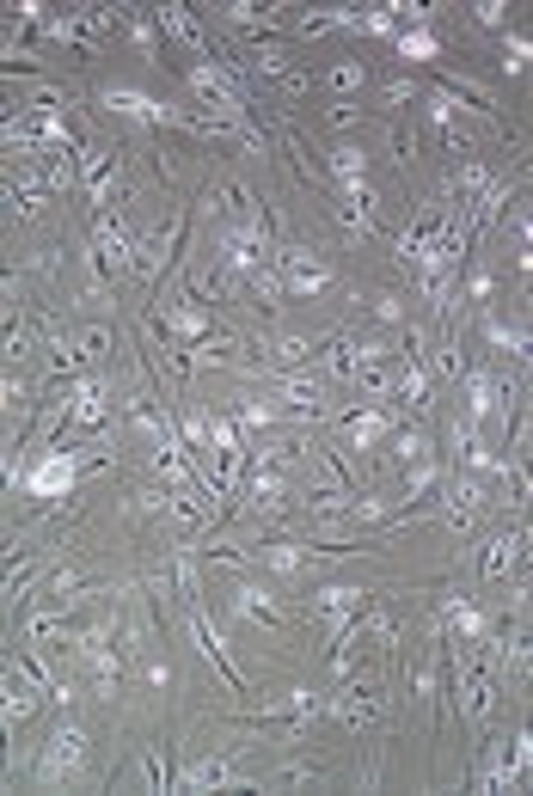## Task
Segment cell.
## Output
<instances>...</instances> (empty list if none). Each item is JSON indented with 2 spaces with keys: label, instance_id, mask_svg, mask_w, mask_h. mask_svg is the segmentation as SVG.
I'll return each instance as SVG.
<instances>
[{
  "label": "cell",
  "instance_id": "d6a6232c",
  "mask_svg": "<svg viewBox=\"0 0 533 796\" xmlns=\"http://www.w3.org/2000/svg\"><path fill=\"white\" fill-rule=\"evenodd\" d=\"M325 86H331V92H356V86H362V62H337V68L325 74Z\"/></svg>",
  "mask_w": 533,
  "mask_h": 796
},
{
  "label": "cell",
  "instance_id": "836d02e7",
  "mask_svg": "<svg viewBox=\"0 0 533 796\" xmlns=\"http://www.w3.org/2000/svg\"><path fill=\"white\" fill-rule=\"evenodd\" d=\"M270 356H276V362H307V356H313V343H307V337H276V350H270Z\"/></svg>",
  "mask_w": 533,
  "mask_h": 796
},
{
  "label": "cell",
  "instance_id": "f546056e",
  "mask_svg": "<svg viewBox=\"0 0 533 796\" xmlns=\"http://www.w3.org/2000/svg\"><path fill=\"white\" fill-rule=\"evenodd\" d=\"M484 337H491L497 350H515V356H527V331H521V325L509 331V325H497V319H484Z\"/></svg>",
  "mask_w": 533,
  "mask_h": 796
},
{
  "label": "cell",
  "instance_id": "277c9868",
  "mask_svg": "<svg viewBox=\"0 0 533 796\" xmlns=\"http://www.w3.org/2000/svg\"><path fill=\"white\" fill-rule=\"evenodd\" d=\"M276 276H282V294H319L331 282V270L319 258H307L301 245H288V252H276Z\"/></svg>",
  "mask_w": 533,
  "mask_h": 796
},
{
  "label": "cell",
  "instance_id": "6da1fadb",
  "mask_svg": "<svg viewBox=\"0 0 533 796\" xmlns=\"http://www.w3.org/2000/svg\"><path fill=\"white\" fill-rule=\"evenodd\" d=\"M135 264H141V239L117 215H99V233H92V276H129Z\"/></svg>",
  "mask_w": 533,
  "mask_h": 796
},
{
  "label": "cell",
  "instance_id": "f35d334b",
  "mask_svg": "<svg viewBox=\"0 0 533 796\" xmlns=\"http://www.w3.org/2000/svg\"><path fill=\"white\" fill-rule=\"evenodd\" d=\"M478 25H503V0H478Z\"/></svg>",
  "mask_w": 533,
  "mask_h": 796
},
{
  "label": "cell",
  "instance_id": "4fadbf2b",
  "mask_svg": "<svg viewBox=\"0 0 533 796\" xmlns=\"http://www.w3.org/2000/svg\"><path fill=\"white\" fill-rule=\"evenodd\" d=\"M270 392H276V398H288L295 411H319V398H325V386H319L313 374H276V380H270Z\"/></svg>",
  "mask_w": 533,
  "mask_h": 796
},
{
  "label": "cell",
  "instance_id": "9a60e30c",
  "mask_svg": "<svg viewBox=\"0 0 533 796\" xmlns=\"http://www.w3.org/2000/svg\"><path fill=\"white\" fill-rule=\"evenodd\" d=\"M344 435H350V447H374V441L393 435V417H386V411H350Z\"/></svg>",
  "mask_w": 533,
  "mask_h": 796
},
{
  "label": "cell",
  "instance_id": "d590c367",
  "mask_svg": "<svg viewBox=\"0 0 533 796\" xmlns=\"http://www.w3.org/2000/svg\"><path fill=\"white\" fill-rule=\"evenodd\" d=\"M393 454L399 460H429V441L423 435H393Z\"/></svg>",
  "mask_w": 533,
  "mask_h": 796
},
{
  "label": "cell",
  "instance_id": "cb8c5ba5",
  "mask_svg": "<svg viewBox=\"0 0 533 796\" xmlns=\"http://www.w3.org/2000/svg\"><path fill=\"white\" fill-rule=\"evenodd\" d=\"M399 56L417 62V68L435 62V56H442V49H435V31H423V25H417V31H399Z\"/></svg>",
  "mask_w": 533,
  "mask_h": 796
},
{
  "label": "cell",
  "instance_id": "e575fe53",
  "mask_svg": "<svg viewBox=\"0 0 533 796\" xmlns=\"http://www.w3.org/2000/svg\"><path fill=\"white\" fill-rule=\"evenodd\" d=\"M454 190H460V196H484V190H491V178H484V166H460Z\"/></svg>",
  "mask_w": 533,
  "mask_h": 796
},
{
  "label": "cell",
  "instance_id": "603a6c76",
  "mask_svg": "<svg viewBox=\"0 0 533 796\" xmlns=\"http://www.w3.org/2000/svg\"><path fill=\"white\" fill-rule=\"evenodd\" d=\"M393 392L405 398V405H417V411H423V405H429V368H423V362H411V368L393 380Z\"/></svg>",
  "mask_w": 533,
  "mask_h": 796
},
{
  "label": "cell",
  "instance_id": "1f68e13d",
  "mask_svg": "<svg viewBox=\"0 0 533 796\" xmlns=\"http://www.w3.org/2000/svg\"><path fill=\"white\" fill-rule=\"evenodd\" d=\"M435 460H411V478H405V496H423V490H435Z\"/></svg>",
  "mask_w": 533,
  "mask_h": 796
},
{
  "label": "cell",
  "instance_id": "5b68a950",
  "mask_svg": "<svg viewBox=\"0 0 533 796\" xmlns=\"http://www.w3.org/2000/svg\"><path fill=\"white\" fill-rule=\"evenodd\" d=\"M460 699H466V717L472 723L491 717V699H497V674L484 668L478 656H466V650H460Z\"/></svg>",
  "mask_w": 533,
  "mask_h": 796
},
{
  "label": "cell",
  "instance_id": "30bf717a",
  "mask_svg": "<svg viewBox=\"0 0 533 796\" xmlns=\"http://www.w3.org/2000/svg\"><path fill=\"white\" fill-rule=\"evenodd\" d=\"M258 790V784H246V778H233V760L227 754H215V760H203V766H190L184 778H178V790Z\"/></svg>",
  "mask_w": 533,
  "mask_h": 796
},
{
  "label": "cell",
  "instance_id": "9c48e42d",
  "mask_svg": "<svg viewBox=\"0 0 533 796\" xmlns=\"http://www.w3.org/2000/svg\"><path fill=\"white\" fill-rule=\"evenodd\" d=\"M368 692H374V680H350L337 699H325V711H331L337 723H350V729H368V723L380 717V705L368 699Z\"/></svg>",
  "mask_w": 533,
  "mask_h": 796
},
{
  "label": "cell",
  "instance_id": "7402d4cb",
  "mask_svg": "<svg viewBox=\"0 0 533 796\" xmlns=\"http://www.w3.org/2000/svg\"><path fill=\"white\" fill-rule=\"evenodd\" d=\"M362 172H368V154H362V147H331V178L337 184H362Z\"/></svg>",
  "mask_w": 533,
  "mask_h": 796
},
{
  "label": "cell",
  "instance_id": "484cf974",
  "mask_svg": "<svg viewBox=\"0 0 533 796\" xmlns=\"http://www.w3.org/2000/svg\"><path fill=\"white\" fill-rule=\"evenodd\" d=\"M307 558H313L307 545H288V539H282V545H264V564H270V570H282V576H295Z\"/></svg>",
  "mask_w": 533,
  "mask_h": 796
},
{
  "label": "cell",
  "instance_id": "e0dca14e",
  "mask_svg": "<svg viewBox=\"0 0 533 796\" xmlns=\"http://www.w3.org/2000/svg\"><path fill=\"white\" fill-rule=\"evenodd\" d=\"M172 245H178V221H166V227H160V233H154L148 245H141V264H135V270L154 282V276L166 270V258H172Z\"/></svg>",
  "mask_w": 533,
  "mask_h": 796
},
{
  "label": "cell",
  "instance_id": "7c38bea8",
  "mask_svg": "<svg viewBox=\"0 0 533 796\" xmlns=\"http://www.w3.org/2000/svg\"><path fill=\"white\" fill-rule=\"evenodd\" d=\"M37 699H43V686L13 662V668H7V729H19V723L37 711Z\"/></svg>",
  "mask_w": 533,
  "mask_h": 796
},
{
  "label": "cell",
  "instance_id": "8992f818",
  "mask_svg": "<svg viewBox=\"0 0 533 796\" xmlns=\"http://www.w3.org/2000/svg\"><path fill=\"white\" fill-rule=\"evenodd\" d=\"M362 607H368V588H356V582H325V588H319V613H325L331 637H344L350 619H356Z\"/></svg>",
  "mask_w": 533,
  "mask_h": 796
},
{
  "label": "cell",
  "instance_id": "b9f144b4",
  "mask_svg": "<svg viewBox=\"0 0 533 796\" xmlns=\"http://www.w3.org/2000/svg\"><path fill=\"white\" fill-rule=\"evenodd\" d=\"M374 313H380V319H386V325H399V313H405V307H399V301H393V294H386V301H374Z\"/></svg>",
  "mask_w": 533,
  "mask_h": 796
},
{
  "label": "cell",
  "instance_id": "4316f807",
  "mask_svg": "<svg viewBox=\"0 0 533 796\" xmlns=\"http://www.w3.org/2000/svg\"><path fill=\"white\" fill-rule=\"evenodd\" d=\"M233 423H239V429H270V423H282V405H264V398H252V405H239Z\"/></svg>",
  "mask_w": 533,
  "mask_h": 796
},
{
  "label": "cell",
  "instance_id": "3957f363",
  "mask_svg": "<svg viewBox=\"0 0 533 796\" xmlns=\"http://www.w3.org/2000/svg\"><path fill=\"white\" fill-rule=\"evenodd\" d=\"M105 105L123 117V123H148V129H160V123H184L172 105H160V98H148L141 86H111L105 92Z\"/></svg>",
  "mask_w": 533,
  "mask_h": 796
},
{
  "label": "cell",
  "instance_id": "ffe728a7",
  "mask_svg": "<svg viewBox=\"0 0 533 796\" xmlns=\"http://www.w3.org/2000/svg\"><path fill=\"white\" fill-rule=\"evenodd\" d=\"M160 325H166V337H203L209 331V313L203 307H166Z\"/></svg>",
  "mask_w": 533,
  "mask_h": 796
},
{
  "label": "cell",
  "instance_id": "60d3db41",
  "mask_svg": "<svg viewBox=\"0 0 533 796\" xmlns=\"http://www.w3.org/2000/svg\"><path fill=\"white\" fill-rule=\"evenodd\" d=\"M307 778H313V766H288V772H276L282 790H288V784H307Z\"/></svg>",
  "mask_w": 533,
  "mask_h": 796
},
{
  "label": "cell",
  "instance_id": "74e56055",
  "mask_svg": "<svg viewBox=\"0 0 533 796\" xmlns=\"http://www.w3.org/2000/svg\"><path fill=\"white\" fill-rule=\"evenodd\" d=\"M527 49H533V43H527L521 31H509V56H503V68H509V74H521V68H527Z\"/></svg>",
  "mask_w": 533,
  "mask_h": 796
},
{
  "label": "cell",
  "instance_id": "2e32d148",
  "mask_svg": "<svg viewBox=\"0 0 533 796\" xmlns=\"http://www.w3.org/2000/svg\"><path fill=\"white\" fill-rule=\"evenodd\" d=\"M442 619L454 625V637H460V643H484V637H491V619H484L472 601H448V607H442Z\"/></svg>",
  "mask_w": 533,
  "mask_h": 796
},
{
  "label": "cell",
  "instance_id": "4dcf8cb0",
  "mask_svg": "<svg viewBox=\"0 0 533 796\" xmlns=\"http://www.w3.org/2000/svg\"><path fill=\"white\" fill-rule=\"evenodd\" d=\"M172 576H178V594L197 607V564H190V552H172Z\"/></svg>",
  "mask_w": 533,
  "mask_h": 796
},
{
  "label": "cell",
  "instance_id": "44dd1931",
  "mask_svg": "<svg viewBox=\"0 0 533 796\" xmlns=\"http://www.w3.org/2000/svg\"><path fill=\"white\" fill-rule=\"evenodd\" d=\"M160 25H166V37H178L184 49H197V56H203V31H197V19H190L184 7H160Z\"/></svg>",
  "mask_w": 533,
  "mask_h": 796
},
{
  "label": "cell",
  "instance_id": "d4e9b609",
  "mask_svg": "<svg viewBox=\"0 0 533 796\" xmlns=\"http://www.w3.org/2000/svg\"><path fill=\"white\" fill-rule=\"evenodd\" d=\"M227 19L233 25H246V31H276V7H252V0H233V7H227Z\"/></svg>",
  "mask_w": 533,
  "mask_h": 796
},
{
  "label": "cell",
  "instance_id": "f1b7e54d",
  "mask_svg": "<svg viewBox=\"0 0 533 796\" xmlns=\"http://www.w3.org/2000/svg\"><path fill=\"white\" fill-rule=\"evenodd\" d=\"M344 25H356V31H368V37H393V31H399L393 13H344Z\"/></svg>",
  "mask_w": 533,
  "mask_h": 796
},
{
  "label": "cell",
  "instance_id": "8d00e7d4",
  "mask_svg": "<svg viewBox=\"0 0 533 796\" xmlns=\"http://www.w3.org/2000/svg\"><path fill=\"white\" fill-rule=\"evenodd\" d=\"M80 356H86V362L111 356V331H86V337H80Z\"/></svg>",
  "mask_w": 533,
  "mask_h": 796
},
{
  "label": "cell",
  "instance_id": "d6986e66",
  "mask_svg": "<svg viewBox=\"0 0 533 796\" xmlns=\"http://www.w3.org/2000/svg\"><path fill=\"white\" fill-rule=\"evenodd\" d=\"M466 392H472V398H466V411H472V423H484V417H491V411H497V380H491V374H484V368H472V374H466Z\"/></svg>",
  "mask_w": 533,
  "mask_h": 796
},
{
  "label": "cell",
  "instance_id": "8fae6325",
  "mask_svg": "<svg viewBox=\"0 0 533 796\" xmlns=\"http://www.w3.org/2000/svg\"><path fill=\"white\" fill-rule=\"evenodd\" d=\"M527 558V527H515V533H503V539H491V545H484V576H491V582H503L515 564Z\"/></svg>",
  "mask_w": 533,
  "mask_h": 796
},
{
  "label": "cell",
  "instance_id": "7a4b0ae2",
  "mask_svg": "<svg viewBox=\"0 0 533 796\" xmlns=\"http://www.w3.org/2000/svg\"><path fill=\"white\" fill-rule=\"evenodd\" d=\"M80 766H86V729H74V723H68V729H56V735H50V754H43L37 778H43V784H62V778H74Z\"/></svg>",
  "mask_w": 533,
  "mask_h": 796
},
{
  "label": "cell",
  "instance_id": "5bb4252c",
  "mask_svg": "<svg viewBox=\"0 0 533 796\" xmlns=\"http://www.w3.org/2000/svg\"><path fill=\"white\" fill-rule=\"evenodd\" d=\"M190 637L203 643V656H209V662L227 674V686H233V692H246V686H239V674L227 668V650H221V637H215V625H209V613H203V607H190Z\"/></svg>",
  "mask_w": 533,
  "mask_h": 796
},
{
  "label": "cell",
  "instance_id": "83f0119b",
  "mask_svg": "<svg viewBox=\"0 0 533 796\" xmlns=\"http://www.w3.org/2000/svg\"><path fill=\"white\" fill-rule=\"evenodd\" d=\"M252 74H264V80H282V74H288V49H282V43H264L258 56H252Z\"/></svg>",
  "mask_w": 533,
  "mask_h": 796
},
{
  "label": "cell",
  "instance_id": "52a82bcc",
  "mask_svg": "<svg viewBox=\"0 0 533 796\" xmlns=\"http://www.w3.org/2000/svg\"><path fill=\"white\" fill-rule=\"evenodd\" d=\"M74 478H80V460L68 454V447H56V454L43 460V466H31V472H25V496H62Z\"/></svg>",
  "mask_w": 533,
  "mask_h": 796
},
{
  "label": "cell",
  "instance_id": "ab89813d",
  "mask_svg": "<svg viewBox=\"0 0 533 796\" xmlns=\"http://www.w3.org/2000/svg\"><path fill=\"white\" fill-rule=\"evenodd\" d=\"M411 92H417L411 80H393V86H386V105H411Z\"/></svg>",
  "mask_w": 533,
  "mask_h": 796
},
{
  "label": "cell",
  "instance_id": "ac0fdd59",
  "mask_svg": "<svg viewBox=\"0 0 533 796\" xmlns=\"http://www.w3.org/2000/svg\"><path fill=\"white\" fill-rule=\"evenodd\" d=\"M233 607L246 613V619H258V625H276V619H282V607L270 601L264 588H252V582H239V588H233Z\"/></svg>",
  "mask_w": 533,
  "mask_h": 796
},
{
  "label": "cell",
  "instance_id": "ba28073f",
  "mask_svg": "<svg viewBox=\"0 0 533 796\" xmlns=\"http://www.w3.org/2000/svg\"><path fill=\"white\" fill-rule=\"evenodd\" d=\"M246 509H252V515H282V509H288V478H282V472H270V460H258V466H252Z\"/></svg>",
  "mask_w": 533,
  "mask_h": 796
}]
</instances>
